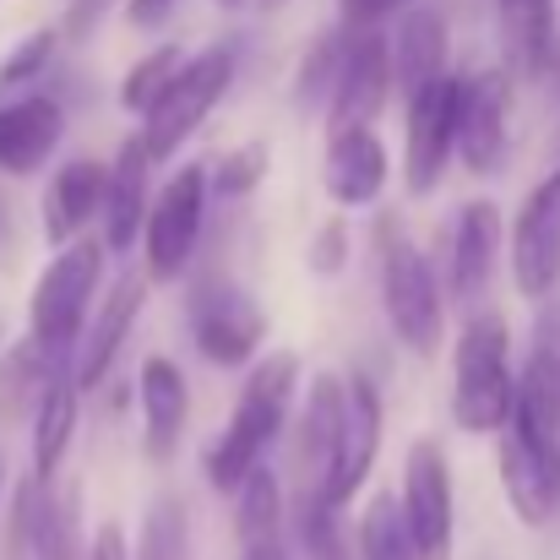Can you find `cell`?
I'll return each instance as SVG.
<instances>
[{
  "mask_svg": "<svg viewBox=\"0 0 560 560\" xmlns=\"http://www.w3.org/2000/svg\"><path fill=\"white\" fill-rule=\"evenodd\" d=\"M294 392H300V354L294 349H278V354L256 360V371L245 375V386L234 397L229 424L201 446V479L218 495H240V485L267 463V446L289 424Z\"/></svg>",
  "mask_w": 560,
  "mask_h": 560,
  "instance_id": "cell-1",
  "label": "cell"
},
{
  "mask_svg": "<svg viewBox=\"0 0 560 560\" xmlns=\"http://www.w3.org/2000/svg\"><path fill=\"white\" fill-rule=\"evenodd\" d=\"M517 408L512 327L501 311H474L452 343V419L468 435H506Z\"/></svg>",
  "mask_w": 560,
  "mask_h": 560,
  "instance_id": "cell-2",
  "label": "cell"
},
{
  "mask_svg": "<svg viewBox=\"0 0 560 560\" xmlns=\"http://www.w3.org/2000/svg\"><path fill=\"white\" fill-rule=\"evenodd\" d=\"M104 240L82 234L77 245L55 250L49 267L38 272L33 294H27V338L49 354V360H77V343L88 332V305L104 283Z\"/></svg>",
  "mask_w": 560,
  "mask_h": 560,
  "instance_id": "cell-3",
  "label": "cell"
},
{
  "mask_svg": "<svg viewBox=\"0 0 560 560\" xmlns=\"http://www.w3.org/2000/svg\"><path fill=\"white\" fill-rule=\"evenodd\" d=\"M381 311H386L392 338L408 354L435 360L441 332H446V289H441L435 261L392 218L381 223Z\"/></svg>",
  "mask_w": 560,
  "mask_h": 560,
  "instance_id": "cell-4",
  "label": "cell"
},
{
  "mask_svg": "<svg viewBox=\"0 0 560 560\" xmlns=\"http://www.w3.org/2000/svg\"><path fill=\"white\" fill-rule=\"evenodd\" d=\"M234 66H240L234 44H212V49L190 55L180 82L159 98V109H153V115L142 120V131H137V137L148 142L153 164H170L190 137L201 131V120H207V115L223 104V93L234 88Z\"/></svg>",
  "mask_w": 560,
  "mask_h": 560,
  "instance_id": "cell-5",
  "label": "cell"
},
{
  "mask_svg": "<svg viewBox=\"0 0 560 560\" xmlns=\"http://www.w3.org/2000/svg\"><path fill=\"white\" fill-rule=\"evenodd\" d=\"M261 338H267V316L250 289H240L223 272H207L201 283H190V343L207 365L240 371L256 360Z\"/></svg>",
  "mask_w": 560,
  "mask_h": 560,
  "instance_id": "cell-6",
  "label": "cell"
},
{
  "mask_svg": "<svg viewBox=\"0 0 560 560\" xmlns=\"http://www.w3.org/2000/svg\"><path fill=\"white\" fill-rule=\"evenodd\" d=\"M207 170L201 164H180L159 196H153V212H148V229H142V261H148V283H175L190 267L196 245H201V223H207Z\"/></svg>",
  "mask_w": 560,
  "mask_h": 560,
  "instance_id": "cell-7",
  "label": "cell"
},
{
  "mask_svg": "<svg viewBox=\"0 0 560 560\" xmlns=\"http://www.w3.org/2000/svg\"><path fill=\"white\" fill-rule=\"evenodd\" d=\"M402 523L419 560H452L457 539V490H452V463L435 435H419L402 457Z\"/></svg>",
  "mask_w": 560,
  "mask_h": 560,
  "instance_id": "cell-8",
  "label": "cell"
},
{
  "mask_svg": "<svg viewBox=\"0 0 560 560\" xmlns=\"http://www.w3.org/2000/svg\"><path fill=\"white\" fill-rule=\"evenodd\" d=\"M457 104H463V77H441L402 98V186L408 196H430L441 186L446 164L457 159Z\"/></svg>",
  "mask_w": 560,
  "mask_h": 560,
  "instance_id": "cell-9",
  "label": "cell"
},
{
  "mask_svg": "<svg viewBox=\"0 0 560 560\" xmlns=\"http://www.w3.org/2000/svg\"><path fill=\"white\" fill-rule=\"evenodd\" d=\"M381 430H386V402L371 371L343 375V430H338V452L327 479L316 485L327 495V506H354V495L371 485L375 457H381Z\"/></svg>",
  "mask_w": 560,
  "mask_h": 560,
  "instance_id": "cell-10",
  "label": "cell"
},
{
  "mask_svg": "<svg viewBox=\"0 0 560 560\" xmlns=\"http://www.w3.org/2000/svg\"><path fill=\"white\" fill-rule=\"evenodd\" d=\"M392 33L386 27H349V49L327 98V137L343 131H375V115L392 98Z\"/></svg>",
  "mask_w": 560,
  "mask_h": 560,
  "instance_id": "cell-11",
  "label": "cell"
},
{
  "mask_svg": "<svg viewBox=\"0 0 560 560\" xmlns=\"http://www.w3.org/2000/svg\"><path fill=\"white\" fill-rule=\"evenodd\" d=\"M506 153H512V77H506V66H479L463 77L457 159L474 175H501Z\"/></svg>",
  "mask_w": 560,
  "mask_h": 560,
  "instance_id": "cell-12",
  "label": "cell"
},
{
  "mask_svg": "<svg viewBox=\"0 0 560 560\" xmlns=\"http://www.w3.org/2000/svg\"><path fill=\"white\" fill-rule=\"evenodd\" d=\"M517 441L560 457V305H550L534 327L528 360L517 371V408L506 424Z\"/></svg>",
  "mask_w": 560,
  "mask_h": 560,
  "instance_id": "cell-13",
  "label": "cell"
},
{
  "mask_svg": "<svg viewBox=\"0 0 560 560\" xmlns=\"http://www.w3.org/2000/svg\"><path fill=\"white\" fill-rule=\"evenodd\" d=\"M512 283L523 300H550L560 289V164L523 196L512 223Z\"/></svg>",
  "mask_w": 560,
  "mask_h": 560,
  "instance_id": "cell-14",
  "label": "cell"
},
{
  "mask_svg": "<svg viewBox=\"0 0 560 560\" xmlns=\"http://www.w3.org/2000/svg\"><path fill=\"white\" fill-rule=\"evenodd\" d=\"M501 240H506V223H501V207L490 196H468L452 218V240H446V278L441 289L457 300V305H474L490 278H495V261H501Z\"/></svg>",
  "mask_w": 560,
  "mask_h": 560,
  "instance_id": "cell-15",
  "label": "cell"
},
{
  "mask_svg": "<svg viewBox=\"0 0 560 560\" xmlns=\"http://www.w3.org/2000/svg\"><path fill=\"white\" fill-rule=\"evenodd\" d=\"M66 137V109L55 93H22L0 104V170L11 180L38 175Z\"/></svg>",
  "mask_w": 560,
  "mask_h": 560,
  "instance_id": "cell-16",
  "label": "cell"
},
{
  "mask_svg": "<svg viewBox=\"0 0 560 560\" xmlns=\"http://www.w3.org/2000/svg\"><path fill=\"white\" fill-rule=\"evenodd\" d=\"M142 305H148V278L142 272L115 278V289L104 294V305L93 311V322H88V332L77 343V386L82 392H93V386L109 381L126 338H131V327H137V316H142Z\"/></svg>",
  "mask_w": 560,
  "mask_h": 560,
  "instance_id": "cell-17",
  "label": "cell"
},
{
  "mask_svg": "<svg viewBox=\"0 0 560 560\" xmlns=\"http://www.w3.org/2000/svg\"><path fill=\"white\" fill-rule=\"evenodd\" d=\"M153 153L142 137H126L120 153L109 159V196H104V250L126 256L137 234L148 229L153 212Z\"/></svg>",
  "mask_w": 560,
  "mask_h": 560,
  "instance_id": "cell-18",
  "label": "cell"
},
{
  "mask_svg": "<svg viewBox=\"0 0 560 560\" xmlns=\"http://www.w3.org/2000/svg\"><path fill=\"white\" fill-rule=\"evenodd\" d=\"M104 196H109V164H98V159L60 164L49 175V186H44V207H38L44 212V240L55 250L77 245L88 234V223L104 218Z\"/></svg>",
  "mask_w": 560,
  "mask_h": 560,
  "instance_id": "cell-19",
  "label": "cell"
},
{
  "mask_svg": "<svg viewBox=\"0 0 560 560\" xmlns=\"http://www.w3.org/2000/svg\"><path fill=\"white\" fill-rule=\"evenodd\" d=\"M137 402H142V446H148V457L153 463H170L190 419L186 371L175 360H164V354L142 360V371H137Z\"/></svg>",
  "mask_w": 560,
  "mask_h": 560,
  "instance_id": "cell-20",
  "label": "cell"
},
{
  "mask_svg": "<svg viewBox=\"0 0 560 560\" xmlns=\"http://www.w3.org/2000/svg\"><path fill=\"white\" fill-rule=\"evenodd\" d=\"M501 490H506V506L517 512V523L528 528H545L560 517V457L517 441L512 430L501 435Z\"/></svg>",
  "mask_w": 560,
  "mask_h": 560,
  "instance_id": "cell-21",
  "label": "cell"
},
{
  "mask_svg": "<svg viewBox=\"0 0 560 560\" xmlns=\"http://www.w3.org/2000/svg\"><path fill=\"white\" fill-rule=\"evenodd\" d=\"M327 196L343 207V212H365L386 196L392 180V164H386V148L375 131H343V137H327Z\"/></svg>",
  "mask_w": 560,
  "mask_h": 560,
  "instance_id": "cell-22",
  "label": "cell"
},
{
  "mask_svg": "<svg viewBox=\"0 0 560 560\" xmlns=\"http://www.w3.org/2000/svg\"><path fill=\"white\" fill-rule=\"evenodd\" d=\"M446 55H452V27H446L441 5H413V11H402L397 38H392V82H397V93L413 98L419 88L452 77V71H446Z\"/></svg>",
  "mask_w": 560,
  "mask_h": 560,
  "instance_id": "cell-23",
  "label": "cell"
},
{
  "mask_svg": "<svg viewBox=\"0 0 560 560\" xmlns=\"http://www.w3.org/2000/svg\"><path fill=\"white\" fill-rule=\"evenodd\" d=\"M338 430H343V375L316 371L311 392H305V408H300V424H294V457L305 468V485L327 479L332 452H338Z\"/></svg>",
  "mask_w": 560,
  "mask_h": 560,
  "instance_id": "cell-24",
  "label": "cell"
},
{
  "mask_svg": "<svg viewBox=\"0 0 560 560\" xmlns=\"http://www.w3.org/2000/svg\"><path fill=\"white\" fill-rule=\"evenodd\" d=\"M77 413H82L77 371H55V381L44 386V397L33 408V479L38 485L60 479V463H66L71 435H77Z\"/></svg>",
  "mask_w": 560,
  "mask_h": 560,
  "instance_id": "cell-25",
  "label": "cell"
},
{
  "mask_svg": "<svg viewBox=\"0 0 560 560\" xmlns=\"http://www.w3.org/2000/svg\"><path fill=\"white\" fill-rule=\"evenodd\" d=\"M501 5V27H506V49L512 66L523 77H545L556 66L560 33H556V0H495Z\"/></svg>",
  "mask_w": 560,
  "mask_h": 560,
  "instance_id": "cell-26",
  "label": "cell"
},
{
  "mask_svg": "<svg viewBox=\"0 0 560 560\" xmlns=\"http://www.w3.org/2000/svg\"><path fill=\"white\" fill-rule=\"evenodd\" d=\"M33 560H88V539H82V490H77V485H38V506H33Z\"/></svg>",
  "mask_w": 560,
  "mask_h": 560,
  "instance_id": "cell-27",
  "label": "cell"
},
{
  "mask_svg": "<svg viewBox=\"0 0 560 560\" xmlns=\"http://www.w3.org/2000/svg\"><path fill=\"white\" fill-rule=\"evenodd\" d=\"M283 523H289V506H283V485H278V468L261 463L240 495H234V534H240V550L245 545H272L283 539Z\"/></svg>",
  "mask_w": 560,
  "mask_h": 560,
  "instance_id": "cell-28",
  "label": "cell"
},
{
  "mask_svg": "<svg viewBox=\"0 0 560 560\" xmlns=\"http://www.w3.org/2000/svg\"><path fill=\"white\" fill-rule=\"evenodd\" d=\"M289 528H294V550L300 560H354V545L338 523V506H327V495L316 485H305L289 506Z\"/></svg>",
  "mask_w": 560,
  "mask_h": 560,
  "instance_id": "cell-29",
  "label": "cell"
},
{
  "mask_svg": "<svg viewBox=\"0 0 560 560\" xmlns=\"http://www.w3.org/2000/svg\"><path fill=\"white\" fill-rule=\"evenodd\" d=\"M186 60H190V55L180 49V44H159L153 55H142V60H137L126 77H120V109L148 120V115L159 109V98H164V93L180 82Z\"/></svg>",
  "mask_w": 560,
  "mask_h": 560,
  "instance_id": "cell-30",
  "label": "cell"
},
{
  "mask_svg": "<svg viewBox=\"0 0 560 560\" xmlns=\"http://www.w3.org/2000/svg\"><path fill=\"white\" fill-rule=\"evenodd\" d=\"M360 560H419L413 539H408V523H402V501L397 490H375L360 512Z\"/></svg>",
  "mask_w": 560,
  "mask_h": 560,
  "instance_id": "cell-31",
  "label": "cell"
},
{
  "mask_svg": "<svg viewBox=\"0 0 560 560\" xmlns=\"http://www.w3.org/2000/svg\"><path fill=\"white\" fill-rule=\"evenodd\" d=\"M343 49H349V27H327V33L305 49V60H300V71H294V104H300V109H327L332 82H338V66H343Z\"/></svg>",
  "mask_w": 560,
  "mask_h": 560,
  "instance_id": "cell-32",
  "label": "cell"
},
{
  "mask_svg": "<svg viewBox=\"0 0 560 560\" xmlns=\"http://www.w3.org/2000/svg\"><path fill=\"white\" fill-rule=\"evenodd\" d=\"M267 170H272V148H267L261 137H250V142L229 148V153L207 170V186H212V196H223V201H240V196H250V190L267 180Z\"/></svg>",
  "mask_w": 560,
  "mask_h": 560,
  "instance_id": "cell-33",
  "label": "cell"
},
{
  "mask_svg": "<svg viewBox=\"0 0 560 560\" xmlns=\"http://www.w3.org/2000/svg\"><path fill=\"white\" fill-rule=\"evenodd\" d=\"M60 33L55 27H33L27 38L11 44V55L0 60V93H38V77L55 66Z\"/></svg>",
  "mask_w": 560,
  "mask_h": 560,
  "instance_id": "cell-34",
  "label": "cell"
},
{
  "mask_svg": "<svg viewBox=\"0 0 560 560\" xmlns=\"http://www.w3.org/2000/svg\"><path fill=\"white\" fill-rule=\"evenodd\" d=\"M137 560H186V501L180 495H159L148 506Z\"/></svg>",
  "mask_w": 560,
  "mask_h": 560,
  "instance_id": "cell-35",
  "label": "cell"
},
{
  "mask_svg": "<svg viewBox=\"0 0 560 560\" xmlns=\"http://www.w3.org/2000/svg\"><path fill=\"white\" fill-rule=\"evenodd\" d=\"M349 256H354V234H349V218H327L311 240V272L316 278H343L349 272Z\"/></svg>",
  "mask_w": 560,
  "mask_h": 560,
  "instance_id": "cell-36",
  "label": "cell"
},
{
  "mask_svg": "<svg viewBox=\"0 0 560 560\" xmlns=\"http://www.w3.org/2000/svg\"><path fill=\"white\" fill-rule=\"evenodd\" d=\"M109 5H115V0H71V5H66V22H60V38H66V44H88V38L98 33V22L109 16Z\"/></svg>",
  "mask_w": 560,
  "mask_h": 560,
  "instance_id": "cell-37",
  "label": "cell"
},
{
  "mask_svg": "<svg viewBox=\"0 0 560 560\" xmlns=\"http://www.w3.org/2000/svg\"><path fill=\"white\" fill-rule=\"evenodd\" d=\"M343 5V27H386V16L413 11V0H338Z\"/></svg>",
  "mask_w": 560,
  "mask_h": 560,
  "instance_id": "cell-38",
  "label": "cell"
},
{
  "mask_svg": "<svg viewBox=\"0 0 560 560\" xmlns=\"http://www.w3.org/2000/svg\"><path fill=\"white\" fill-rule=\"evenodd\" d=\"M88 560H137V556H131V539H126V528H120L115 517L93 528V539H88Z\"/></svg>",
  "mask_w": 560,
  "mask_h": 560,
  "instance_id": "cell-39",
  "label": "cell"
},
{
  "mask_svg": "<svg viewBox=\"0 0 560 560\" xmlns=\"http://www.w3.org/2000/svg\"><path fill=\"white\" fill-rule=\"evenodd\" d=\"M175 11H180V0H126V22H131V27H142V33L170 27V22H175Z\"/></svg>",
  "mask_w": 560,
  "mask_h": 560,
  "instance_id": "cell-40",
  "label": "cell"
},
{
  "mask_svg": "<svg viewBox=\"0 0 560 560\" xmlns=\"http://www.w3.org/2000/svg\"><path fill=\"white\" fill-rule=\"evenodd\" d=\"M240 560H289V550H283V539H272V545H245Z\"/></svg>",
  "mask_w": 560,
  "mask_h": 560,
  "instance_id": "cell-41",
  "label": "cell"
},
{
  "mask_svg": "<svg viewBox=\"0 0 560 560\" xmlns=\"http://www.w3.org/2000/svg\"><path fill=\"white\" fill-rule=\"evenodd\" d=\"M5 234H11V207L0 201V245H5Z\"/></svg>",
  "mask_w": 560,
  "mask_h": 560,
  "instance_id": "cell-42",
  "label": "cell"
},
{
  "mask_svg": "<svg viewBox=\"0 0 560 560\" xmlns=\"http://www.w3.org/2000/svg\"><path fill=\"white\" fill-rule=\"evenodd\" d=\"M256 5H261V11H278V5H283V0H256Z\"/></svg>",
  "mask_w": 560,
  "mask_h": 560,
  "instance_id": "cell-43",
  "label": "cell"
},
{
  "mask_svg": "<svg viewBox=\"0 0 560 560\" xmlns=\"http://www.w3.org/2000/svg\"><path fill=\"white\" fill-rule=\"evenodd\" d=\"M212 5H223V11H234V5H245V0H212Z\"/></svg>",
  "mask_w": 560,
  "mask_h": 560,
  "instance_id": "cell-44",
  "label": "cell"
},
{
  "mask_svg": "<svg viewBox=\"0 0 560 560\" xmlns=\"http://www.w3.org/2000/svg\"><path fill=\"white\" fill-rule=\"evenodd\" d=\"M0 490H5V457H0Z\"/></svg>",
  "mask_w": 560,
  "mask_h": 560,
  "instance_id": "cell-45",
  "label": "cell"
},
{
  "mask_svg": "<svg viewBox=\"0 0 560 560\" xmlns=\"http://www.w3.org/2000/svg\"><path fill=\"white\" fill-rule=\"evenodd\" d=\"M0 104H5V98H0Z\"/></svg>",
  "mask_w": 560,
  "mask_h": 560,
  "instance_id": "cell-46",
  "label": "cell"
}]
</instances>
